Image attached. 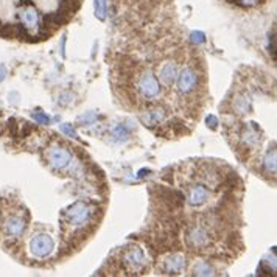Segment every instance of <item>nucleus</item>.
<instances>
[{"instance_id": "obj_16", "label": "nucleus", "mask_w": 277, "mask_h": 277, "mask_svg": "<svg viewBox=\"0 0 277 277\" xmlns=\"http://www.w3.org/2000/svg\"><path fill=\"white\" fill-rule=\"evenodd\" d=\"M265 168L268 173H276V149H270L265 157Z\"/></svg>"}, {"instance_id": "obj_15", "label": "nucleus", "mask_w": 277, "mask_h": 277, "mask_svg": "<svg viewBox=\"0 0 277 277\" xmlns=\"http://www.w3.org/2000/svg\"><path fill=\"white\" fill-rule=\"evenodd\" d=\"M213 271H215V270H213L207 262L196 263L195 268H193V273H195L196 276H210V274H215Z\"/></svg>"}, {"instance_id": "obj_2", "label": "nucleus", "mask_w": 277, "mask_h": 277, "mask_svg": "<svg viewBox=\"0 0 277 277\" xmlns=\"http://www.w3.org/2000/svg\"><path fill=\"white\" fill-rule=\"evenodd\" d=\"M122 263L133 274H142V271H145L146 268V260L143 252L137 246H128L122 251Z\"/></svg>"}, {"instance_id": "obj_5", "label": "nucleus", "mask_w": 277, "mask_h": 277, "mask_svg": "<svg viewBox=\"0 0 277 277\" xmlns=\"http://www.w3.org/2000/svg\"><path fill=\"white\" fill-rule=\"evenodd\" d=\"M178 89L181 94H190L198 86V72L192 67H184L178 73Z\"/></svg>"}, {"instance_id": "obj_3", "label": "nucleus", "mask_w": 277, "mask_h": 277, "mask_svg": "<svg viewBox=\"0 0 277 277\" xmlns=\"http://www.w3.org/2000/svg\"><path fill=\"white\" fill-rule=\"evenodd\" d=\"M64 218L67 220V223H70L73 226H83L90 221L92 210L84 203H75L72 207H69L64 212Z\"/></svg>"}, {"instance_id": "obj_22", "label": "nucleus", "mask_w": 277, "mask_h": 277, "mask_svg": "<svg viewBox=\"0 0 277 277\" xmlns=\"http://www.w3.org/2000/svg\"><path fill=\"white\" fill-rule=\"evenodd\" d=\"M5 78H6V69L0 64V81H3Z\"/></svg>"}, {"instance_id": "obj_13", "label": "nucleus", "mask_w": 277, "mask_h": 277, "mask_svg": "<svg viewBox=\"0 0 277 277\" xmlns=\"http://www.w3.org/2000/svg\"><path fill=\"white\" fill-rule=\"evenodd\" d=\"M142 122L146 125V126H156L159 125L160 122L165 120V111L162 109H153V111H148L146 114H142L140 115Z\"/></svg>"}, {"instance_id": "obj_12", "label": "nucleus", "mask_w": 277, "mask_h": 277, "mask_svg": "<svg viewBox=\"0 0 277 277\" xmlns=\"http://www.w3.org/2000/svg\"><path fill=\"white\" fill-rule=\"evenodd\" d=\"M210 198V193L203 186H193L189 192V204L192 207H201Z\"/></svg>"}, {"instance_id": "obj_18", "label": "nucleus", "mask_w": 277, "mask_h": 277, "mask_svg": "<svg viewBox=\"0 0 277 277\" xmlns=\"http://www.w3.org/2000/svg\"><path fill=\"white\" fill-rule=\"evenodd\" d=\"M60 130L66 134V136H69V137H73V138H78V134H76V131H75V128L70 125V123H63L61 126H60Z\"/></svg>"}, {"instance_id": "obj_20", "label": "nucleus", "mask_w": 277, "mask_h": 277, "mask_svg": "<svg viewBox=\"0 0 277 277\" xmlns=\"http://www.w3.org/2000/svg\"><path fill=\"white\" fill-rule=\"evenodd\" d=\"M192 42L193 44H204L206 42V36L203 31H193L192 33Z\"/></svg>"}, {"instance_id": "obj_6", "label": "nucleus", "mask_w": 277, "mask_h": 277, "mask_svg": "<svg viewBox=\"0 0 277 277\" xmlns=\"http://www.w3.org/2000/svg\"><path fill=\"white\" fill-rule=\"evenodd\" d=\"M53 238L47 234H39L36 237H33L30 241V249L33 252V256L36 257H47L49 254L53 251Z\"/></svg>"}, {"instance_id": "obj_11", "label": "nucleus", "mask_w": 277, "mask_h": 277, "mask_svg": "<svg viewBox=\"0 0 277 277\" xmlns=\"http://www.w3.org/2000/svg\"><path fill=\"white\" fill-rule=\"evenodd\" d=\"M25 227H27L25 220H22L20 216L13 215V216H9L5 223V235L11 237V238H17L24 234Z\"/></svg>"}, {"instance_id": "obj_17", "label": "nucleus", "mask_w": 277, "mask_h": 277, "mask_svg": "<svg viewBox=\"0 0 277 277\" xmlns=\"http://www.w3.org/2000/svg\"><path fill=\"white\" fill-rule=\"evenodd\" d=\"M31 117L34 119V122H36V123H42V125H49L50 123V117H49V115H45L39 109L38 111H33L31 112Z\"/></svg>"}, {"instance_id": "obj_9", "label": "nucleus", "mask_w": 277, "mask_h": 277, "mask_svg": "<svg viewBox=\"0 0 277 277\" xmlns=\"http://www.w3.org/2000/svg\"><path fill=\"white\" fill-rule=\"evenodd\" d=\"M178 73H179L178 64L175 61H167V63H164L162 66H160V69H159V79H160V83H162V84L171 86L173 83L176 81Z\"/></svg>"}, {"instance_id": "obj_19", "label": "nucleus", "mask_w": 277, "mask_h": 277, "mask_svg": "<svg viewBox=\"0 0 277 277\" xmlns=\"http://www.w3.org/2000/svg\"><path fill=\"white\" fill-rule=\"evenodd\" d=\"M128 130H126V126H117V128H115V131H114V136H115V138H123V140H125V138L126 137H128Z\"/></svg>"}, {"instance_id": "obj_10", "label": "nucleus", "mask_w": 277, "mask_h": 277, "mask_svg": "<svg viewBox=\"0 0 277 277\" xmlns=\"http://www.w3.org/2000/svg\"><path fill=\"white\" fill-rule=\"evenodd\" d=\"M184 267H186V259H184L181 254H171L164 260V267L162 271L165 274H181L184 271Z\"/></svg>"}, {"instance_id": "obj_7", "label": "nucleus", "mask_w": 277, "mask_h": 277, "mask_svg": "<svg viewBox=\"0 0 277 277\" xmlns=\"http://www.w3.org/2000/svg\"><path fill=\"white\" fill-rule=\"evenodd\" d=\"M47 160L53 170H64L69 164H70L72 160V154L67 151L66 148H60V146H55L50 148L49 153H47Z\"/></svg>"}, {"instance_id": "obj_14", "label": "nucleus", "mask_w": 277, "mask_h": 277, "mask_svg": "<svg viewBox=\"0 0 277 277\" xmlns=\"http://www.w3.org/2000/svg\"><path fill=\"white\" fill-rule=\"evenodd\" d=\"M94 6H95V16L100 20H105L108 16V5L106 0H94Z\"/></svg>"}, {"instance_id": "obj_4", "label": "nucleus", "mask_w": 277, "mask_h": 277, "mask_svg": "<svg viewBox=\"0 0 277 277\" xmlns=\"http://www.w3.org/2000/svg\"><path fill=\"white\" fill-rule=\"evenodd\" d=\"M187 245L192 249H204L210 245V237L209 232H207V229L203 226H192L187 230Z\"/></svg>"}, {"instance_id": "obj_8", "label": "nucleus", "mask_w": 277, "mask_h": 277, "mask_svg": "<svg viewBox=\"0 0 277 277\" xmlns=\"http://www.w3.org/2000/svg\"><path fill=\"white\" fill-rule=\"evenodd\" d=\"M156 192L159 195V200L165 203L168 209H176V207H181L184 204V195L178 190L159 187V189H156Z\"/></svg>"}, {"instance_id": "obj_1", "label": "nucleus", "mask_w": 277, "mask_h": 277, "mask_svg": "<svg viewBox=\"0 0 277 277\" xmlns=\"http://www.w3.org/2000/svg\"><path fill=\"white\" fill-rule=\"evenodd\" d=\"M137 90H138V94H140V97L143 100L154 101L160 95L159 79L154 76V73H151L149 70L142 72L140 76H138V79H137Z\"/></svg>"}, {"instance_id": "obj_21", "label": "nucleus", "mask_w": 277, "mask_h": 277, "mask_svg": "<svg viewBox=\"0 0 277 277\" xmlns=\"http://www.w3.org/2000/svg\"><path fill=\"white\" fill-rule=\"evenodd\" d=\"M207 126H210L212 130H216V126H218L216 117H213V115H209V117H207Z\"/></svg>"}]
</instances>
